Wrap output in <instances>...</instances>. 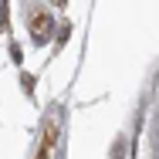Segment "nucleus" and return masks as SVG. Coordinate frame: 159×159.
<instances>
[{"label": "nucleus", "instance_id": "f257e3e1", "mask_svg": "<svg viewBox=\"0 0 159 159\" xmlns=\"http://www.w3.org/2000/svg\"><path fill=\"white\" fill-rule=\"evenodd\" d=\"M51 17H44V14H34V20H31V34H34V41L37 44H44L48 37H51Z\"/></svg>", "mask_w": 159, "mask_h": 159}, {"label": "nucleus", "instance_id": "f03ea898", "mask_svg": "<svg viewBox=\"0 0 159 159\" xmlns=\"http://www.w3.org/2000/svg\"><path fill=\"white\" fill-rule=\"evenodd\" d=\"M54 139H58V129L51 125L48 132H44V142H41V156H37V159H51V149H54Z\"/></svg>", "mask_w": 159, "mask_h": 159}, {"label": "nucleus", "instance_id": "7ed1b4c3", "mask_svg": "<svg viewBox=\"0 0 159 159\" xmlns=\"http://www.w3.org/2000/svg\"><path fill=\"white\" fill-rule=\"evenodd\" d=\"M0 31H7V0H0Z\"/></svg>", "mask_w": 159, "mask_h": 159}]
</instances>
